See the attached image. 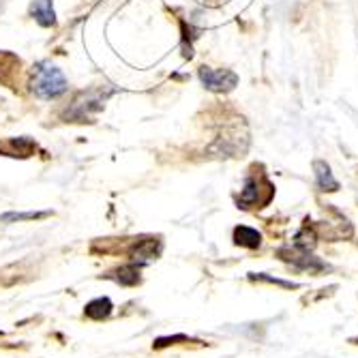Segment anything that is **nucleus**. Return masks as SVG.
Masks as SVG:
<instances>
[{
	"instance_id": "nucleus-1",
	"label": "nucleus",
	"mask_w": 358,
	"mask_h": 358,
	"mask_svg": "<svg viewBox=\"0 0 358 358\" xmlns=\"http://www.w3.org/2000/svg\"><path fill=\"white\" fill-rule=\"evenodd\" d=\"M64 90H67V80L62 71L50 62L39 64L35 69V78H32V92L41 99H56Z\"/></svg>"
},
{
	"instance_id": "nucleus-2",
	"label": "nucleus",
	"mask_w": 358,
	"mask_h": 358,
	"mask_svg": "<svg viewBox=\"0 0 358 358\" xmlns=\"http://www.w3.org/2000/svg\"><path fill=\"white\" fill-rule=\"evenodd\" d=\"M200 80L208 90H215V92L232 90L238 84L236 73L227 71V69H208V67L200 69Z\"/></svg>"
},
{
	"instance_id": "nucleus-3",
	"label": "nucleus",
	"mask_w": 358,
	"mask_h": 358,
	"mask_svg": "<svg viewBox=\"0 0 358 358\" xmlns=\"http://www.w3.org/2000/svg\"><path fill=\"white\" fill-rule=\"evenodd\" d=\"M159 249H161V243L155 241V238H148V241H140L136 245V249L131 251V259L134 264L142 266L146 262H150V259H155L159 255Z\"/></svg>"
},
{
	"instance_id": "nucleus-4",
	"label": "nucleus",
	"mask_w": 358,
	"mask_h": 358,
	"mask_svg": "<svg viewBox=\"0 0 358 358\" xmlns=\"http://www.w3.org/2000/svg\"><path fill=\"white\" fill-rule=\"evenodd\" d=\"M30 13L45 28L56 24V13H54V7H52V0H32Z\"/></svg>"
},
{
	"instance_id": "nucleus-5",
	"label": "nucleus",
	"mask_w": 358,
	"mask_h": 358,
	"mask_svg": "<svg viewBox=\"0 0 358 358\" xmlns=\"http://www.w3.org/2000/svg\"><path fill=\"white\" fill-rule=\"evenodd\" d=\"M106 279H112L120 285H138L140 283V266L138 264H127V266H120L118 271L106 275Z\"/></svg>"
},
{
	"instance_id": "nucleus-6",
	"label": "nucleus",
	"mask_w": 358,
	"mask_h": 358,
	"mask_svg": "<svg viewBox=\"0 0 358 358\" xmlns=\"http://www.w3.org/2000/svg\"><path fill=\"white\" fill-rule=\"evenodd\" d=\"M112 309H114L112 301L103 296V299H94V301H90V303L84 307V313H86V317H90V320H106V317H110Z\"/></svg>"
},
{
	"instance_id": "nucleus-7",
	"label": "nucleus",
	"mask_w": 358,
	"mask_h": 358,
	"mask_svg": "<svg viewBox=\"0 0 358 358\" xmlns=\"http://www.w3.org/2000/svg\"><path fill=\"white\" fill-rule=\"evenodd\" d=\"M313 170H315V178H317V185L322 187V191H337L339 189V182L333 178L331 168L324 164V161H315Z\"/></svg>"
},
{
	"instance_id": "nucleus-8",
	"label": "nucleus",
	"mask_w": 358,
	"mask_h": 358,
	"mask_svg": "<svg viewBox=\"0 0 358 358\" xmlns=\"http://www.w3.org/2000/svg\"><path fill=\"white\" fill-rule=\"evenodd\" d=\"M234 243L241 247H247V249H255V247H259V243H262V236H259V232H255L253 227L241 225L234 230Z\"/></svg>"
},
{
	"instance_id": "nucleus-9",
	"label": "nucleus",
	"mask_w": 358,
	"mask_h": 358,
	"mask_svg": "<svg viewBox=\"0 0 358 358\" xmlns=\"http://www.w3.org/2000/svg\"><path fill=\"white\" fill-rule=\"evenodd\" d=\"M50 213H7L0 215V223H13V221H35V219H43Z\"/></svg>"
},
{
	"instance_id": "nucleus-10",
	"label": "nucleus",
	"mask_w": 358,
	"mask_h": 358,
	"mask_svg": "<svg viewBox=\"0 0 358 358\" xmlns=\"http://www.w3.org/2000/svg\"><path fill=\"white\" fill-rule=\"evenodd\" d=\"M172 341H187V337H182V335H180V337H168V339H157V341H155V348H157V350H159V348H166V345H170Z\"/></svg>"
}]
</instances>
